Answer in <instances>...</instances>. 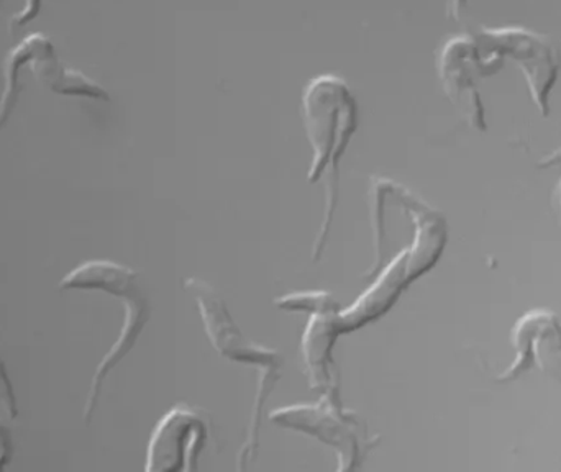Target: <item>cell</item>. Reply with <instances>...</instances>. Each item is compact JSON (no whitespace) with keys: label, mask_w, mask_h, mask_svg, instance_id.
Returning a JSON list of instances; mask_svg holds the SVG:
<instances>
[{"label":"cell","mask_w":561,"mask_h":472,"mask_svg":"<svg viewBox=\"0 0 561 472\" xmlns=\"http://www.w3.org/2000/svg\"><path fill=\"white\" fill-rule=\"evenodd\" d=\"M302 120L307 141L312 148L307 181L323 184L325 193L323 219L312 250L313 263H319L339 206L340 163L353 135L358 130V102L352 89L339 76H317L304 88Z\"/></svg>","instance_id":"obj_1"},{"label":"cell","mask_w":561,"mask_h":472,"mask_svg":"<svg viewBox=\"0 0 561 472\" xmlns=\"http://www.w3.org/2000/svg\"><path fill=\"white\" fill-rule=\"evenodd\" d=\"M183 287L196 300L204 332L217 355L236 365L252 366L259 375L255 404L250 415L247 438L237 454V471H247L259 453L260 431H262L266 402L283 376V353L247 338L242 329H239L236 320L230 315L226 300L207 280L187 277L183 280Z\"/></svg>","instance_id":"obj_2"},{"label":"cell","mask_w":561,"mask_h":472,"mask_svg":"<svg viewBox=\"0 0 561 472\" xmlns=\"http://www.w3.org/2000/svg\"><path fill=\"white\" fill-rule=\"evenodd\" d=\"M61 290H88V292H104L121 300L125 309L124 326L121 335L107 355L99 362L89 389L84 407V422L89 424L98 411L99 399L105 379L112 371L130 355L150 322L151 307L147 293L141 289L137 270L114 261H88L66 274L59 283Z\"/></svg>","instance_id":"obj_3"},{"label":"cell","mask_w":561,"mask_h":472,"mask_svg":"<svg viewBox=\"0 0 561 472\" xmlns=\"http://www.w3.org/2000/svg\"><path fill=\"white\" fill-rule=\"evenodd\" d=\"M273 424L284 430L316 438L335 453L336 471L362 468L379 438H371L358 415L345 411L339 395H322L317 404L287 405L270 414Z\"/></svg>","instance_id":"obj_4"},{"label":"cell","mask_w":561,"mask_h":472,"mask_svg":"<svg viewBox=\"0 0 561 472\" xmlns=\"http://www.w3.org/2000/svg\"><path fill=\"white\" fill-rule=\"evenodd\" d=\"M280 310L309 313V323L302 336V359L310 389L322 395H336L333 382V346L343 335L340 330V310L332 293L323 290L287 293L275 300Z\"/></svg>","instance_id":"obj_5"},{"label":"cell","mask_w":561,"mask_h":472,"mask_svg":"<svg viewBox=\"0 0 561 472\" xmlns=\"http://www.w3.org/2000/svg\"><path fill=\"white\" fill-rule=\"evenodd\" d=\"M209 440V425L196 408L174 405L158 422L148 441V472H193Z\"/></svg>","instance_id":"obj_6"},{"label":"cell","mask_w":561,"mask_h":472,"mask_svg":"<svg viewBox=\"0 0 561 472\" xmlns=\"http://www.w3.org/2000/svg\"><path fill=\"white\" fill-rule=\"evenodd\" d=\"M511 345L516 359L497 381H516L530 369H539L561 385V323L557 313L549 309L524 313L511 333Z\"/></svg>","instance_id":"obj_7"},{"label":"cell","mask_w":561,"mask_h":472,"mask_svg":"<svg viewBox=\"0 0 561 472\" xmlns=\"http://www.w3.org/2000/svg\"><path fill=\"white\" fill-rule=\"evenodd\" d=\"M28 45V61L26 66L32 69L36 81L42 82L46 89L59 95L69 97L91 99V101L108 102L107 91L94 81L62 65L56 55L55 46L42 33H32L26 36Z\"/></svg>","instance_id":"obj_8"},{"label":"cell","mask_w":561,"mask_h":472,"mask_svg":"<svg viewBox=\"0 0 561 472\" xmlns=\"http://www.w3.org/2000/svg\"><path fill=\"white\" fill-rule=\"evenodd\" d=\"M0 405L5 411L7 417H19V402H16L15 389H13L12 379L7 371L5 361L0 356Z\"/></svg>","instance_id":"obj_9"},{"label":"cell","mask_w":561,"mask_h":472,"mask_svg":"<svg viewBox=\"0 0 561 472\" xmlns=\"http://www.w3.org/2000/svg\"><path fill=\"white\" fill-rule=\"evenodd\" d=\"M13 460V440L9 427L0 421V472L5 471Z\"/></svg>","instance_id":"obj_10"},{"label":"cell","mask_w":561,"mask_h":472,"mask_svg":"<svg viewBox=\"0 0 561 472\" xmlns=\"http://www.w3.org/2000/svg\"><path fill=\"white\" fill-rule=\"evenodd\" d=\"M43 2H45V0H25V7L13 16L12 25L15 26V28H20V26L26 25V23L35 20L39 10H42Z\"/></svg>","instance_id":"obj_11"},{"label":"cell","mask_w":561,"mask_h":472,"mask_svg":"<svg viewBox=\"0 0 561 472\" xmlns=\"http://www.w3.org/2000/svg\"><path fill=\"white\" fill-rule=\"evenodd\" d=\"M547 160L560 161L561 163V148L556 154H553V157H549ZM553 203H556L557 210H559L561 216V180L559 186H557L556 193H553Z\"/></svg>","instance_id":"obj_12"}]
</instances>
